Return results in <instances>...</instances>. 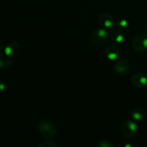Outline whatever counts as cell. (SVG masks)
Here are the masks:
<instances>
[{
    "label": "cell",
    "instance_id": "cell-1",
    "mask_svg": "<svg viewBox=\"0 0 147 147\" xmlns=\"http://www.w3.org/2000/svg\"><path fill=\"white\" fill-rule=\"evenodd\" d=\"M39 131L42 136L46 139H52L57 134V128L50 120L42 119L39 123Z\"/></svg>",
    "mask_w": 147,
    "mask_h": 147
},
{
    "label": "cell",
    "instance_id": "cell-2",
    "mask_svg": "<svg viewBox=\"0 0 147 147\" xmlns=\"http://www.w3.org/2000/svg\"><path fill=\"white\" fill-rule=\"evenodd\" d=\"M109 40V34L103 29L96 30L92 33L91 42L97 46H101L106 44Z\"/></svg>",
    "mask_w": 147,
    "mask_h": 147
},
{
    "label": "cell",
    "instance_id": "cell-3",
    "mask_svg": "<svg viewBox=\"0 0 147 147\" xmlns=\"http://www.w3.org/2000/svg\"><path fill=\"white\" fill-rule=\"evenodd\" d=\"M121 132L125 137L129 139L133 138L137 132V126L134 122L127 120L122 123Z\"/></svg>",
    "mask_w": 147,
    "mask_h": 147
},
{
    "label": "cell",
    "instance_id": "cell-4",
    "mask_svg": "<svg viewBox=\"0 0 147 147\" xmlns=\"http://www.w3.org/2000/svg\"><path fill=\"white\" fill-rule=\"evenodd\" d=\"M114 70L120 75L126 74L130 70V63L124 58L119 59L115 63Z\"/></svg>",
    "mask_w": 147,
    "mask_h": 147
},
{
    "label": "cell",
    "instance_id": "cell-5",
    "mask_svg": "<svg viewBox=\"0 0 147 147\" xmlns=\"http://www.w3.org/2000/svg\"><path fill=\"white\" fill-rule=\"evenodd\" d=\"M20 50H21V47H20V44L16 42H13L9 43L5 47L4 52H5V54L9 57H14L18 55Z\"/></svg>",
    "mask_w": 147,
    "mask_h": 147
},
{
    "label": "cell",
    "instance_id": "cell-6",
    "mask_svg": "<svg viewBox=\"0 0 147 147\" xmlns=\"http://www.w3.org/2000/svg\"><path fill=\"white\" fill-rule=\"evenodd\" d=\"M120 49L116 44H109L106 48V55L111 60H116L120 55Z\"/></svg>",
    "mask_w": 147,
    "mask_h": 147
},
{
    "label": "cell",
    "instance_id": "cell-7",
    "mask_svg": "<svg viewBox=\"0 0 147 147\" xmlns=\"http://www.w3.org/2000/svg\"><path fill=\"white\" fill-rule=\"evenodd\" d=\"M146 35V33H142V34L137 35L134 39L133 42H132V47L135 50L138 52H143L146 50L144 45V40Z\"/></svg>",
    "mask_w": 147,
    "mask_h": 147
},
{
    "label": "cell",
    "instance_id": "cell-8",
    "mask_svg": "<svg viewBox=\"0 0 147 147\" xmlns=\"http://www.w3.org/2000/svg\"><path fill=\"white\" fill-rule=\"evenodd\" d=\"M99 23L102 27H105V28L111 29L113 27H114L115 22L114 20L113 17L109 14L106 13H103L99 17Z\"/></svg>",
    "mask_w": 147,
    "mask_h": 147
},
{
    "label": "cell",
    "instance_id": "cell-9",
    "mask_svg": "<svg viewBox=\"0 0 147 147\" xmlns=\"http://www.w3.org/2000/svg\"><path fill=\"white\" fill-rule=\"evenodd\" d=\"M132 84L137 88H142L146 85L147 78L141 73H136L134 75L131 79Z\"/></svg>",
    "mask_w": 147,
    "mask_h": 147
},
{
    "label": "cell",
    "instance_id": "cell-10",
    "mask_svg": "<svg viewBox=\"0 0 147 147\" xmlns=\"http://www.w3.org/2000/svg\"><path fill=\"white\" fill-rule=\"evenodd\" d=\"M131 116L133 119H134L135 120H142L146 116V111L144 109L140 107L136 108V109H134L132 111L131 113Z\"/></svg>",
    "mask_w": 147,
    "mask_h": 147
},
{
    "label": "cell",
    "instance_id": "cell-11",
    "mask_svg": "<svg viewBox=\"0 0 147 147\" xmlns=\"http://www.w3.org/2000/svg\"><path fill=\"white\" fill-rule=\"evenodd\" d=\"M111 38L115 43H121L124 40V35L119 30H114L111 34Z\"/></svg>",
    "mask_w": 147,
    "mask_h": 147
},
{
    "label": "cell",
    "instance_id": "cell-12",
    "mask_svg": "<svg viewBox=\"0 0 147 147\" xmlns=\"http://www.w3.org/2000/svg\"><path fill=\"white\" fill-rule=\"evenodd\" d=\"M55 144L53 143V142H50V141H46V142H43L42 143L40 144L39 145V146L40 147H54L55 146Z\"/></svg>",
    "mask_w": 147,
    "mask_h": 147
},
{
    "label": "cell",
    "instance_id": "cell-13",
    "mask_svg": "<svg viewBox=\"0 0 147 147\" xmlns=\"http://www.w3.org/2000/svg\"><path fill=\"white\" fill-rule=\"evenodd\" d=\"M98 146L100 147H111L112 146L109 142H106V141H102L98 144Z\"/></svg>",
    "mask_w": 147,
    "mask_h": 147
},
{
    "label": "cell",
    "instance_id": "cell-14",
    "mask_svg": "<svg viewBox=\"0 0 147 147\" xmlns=\"http://www.w3.org/2000/svg\"><path fill=\"white\" fill-rule=\"evenodd\" d=\"M118 24H119V27H121V28H126V27H127V22H126V20H120V21L119 22V23H118Z\"/></svg>",
    "mask_w": 147,
    "mask_h": 147
},
{
    "label": "cell",
    "instance_id": "cell-15",
    "mask_svg": "<svg viewBox=\"0 0 147 147\" xmlns=\"http://www.w3.org/2000/svg\"><path fill=\"white\" fill-rule=\"evenodd\" d=\"M6 89V86L4 83H0V90H4Z\"/></svg>",
    "mask_w": 147,
    "mask_h": 147
},
{
    "label": "cell",
    "instance_id": "cell-16",
    "mask_svg": "<svg viewBox=\"0 0 147 147\" xmlns=\"http://www.w3.org/2000/svg\"><path fill=\"white\" fill-rule=\"evenodd\" d=\"M5 65V62L3 60H0V67H3Z\"/></svg>",
    "mask_w": 147,
    "mask_h": 147
},
{
    "label": "cell",
    "instance_id": "cell-17",
    "mask_svg": "<svg viewBox=\"0 0 147 147\" xmlns=\"http://www.w3.org/2000/svg\"><path fill=\"white\" fill-rule=\"evenodd\" d=\"M2 51H3V45H2V42H1V41L0 40V55H1Z\"/></svg>",
    "mask_w": 147,
    "mask_h": 147
}]
</instances>
